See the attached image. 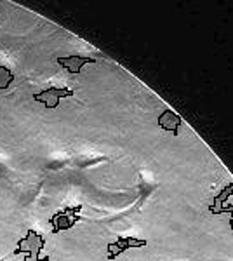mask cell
Instances as JSON below:
<instances>
[{
    "instance_id": "6da1fadb",
    "label": "cell",
    "mask_w": 233,
    "mask_h": 261,
    "mask_svg": "<svg viewBox=\"0 0 233 261\" xmlns=\"http://www.w3.org/2000/svg\"><path fill=\"white\" fill-rule=\"evenodd\" d=\"M46 247V239L38 235L35 230H28L23 239L18 240V247L14 249V256L25 254V261H49V256L40 259V252Z\"/></svg>"
},
{
    "instance_id": "7a4b0ae2",
    "label": "cell",
    "mask_w": 233,
    "mask_h": 261,
    "mask_svg": "<svg viewBox=\"0 0 233 261\" xmlns=\"http://www.w3.org/2000/svg\"><path fill=\"white\" fill-rule=\"evenodd\" d=\"M70 96H73V91H71V89H66V87H63V89L51 87V89H46L42 92L33 94V99L37 103H42L46 108H56L59 104V99L70 98Z\"/></svg>"
},
{
    "instance_id": "3957f363",
    "label": "cell",
    "mask_w": 233,
    "mask_h": 261,
    "mask_svg": "<svg viewBox=\"0 0 233 261\" xmlns=\"http://www.w3.org/2000/svg\"><path fill=\"white\" fill-rule=\"evenodd\" d=\"M82 207H73V209H65L61 212H56L54 216L51 218V223H52V232H63V230H68L71 228L75 223L80 219V216H75L77 212L80 211Z\"/></svg>"
},
{
    "instance_id": "277c9868",
    "label": "cell",
    "mask_w": 233,
    "mask_h": 261,
    "mask_svg": "<svg viewBox=\"0 0 233 261\" xmlns=\"http://www.w3.org/2000/svg\"><path fill=\"white\" fill-rule=\"evenodd\" d=\"M58 63L63 68H66L70 73L79 75L80 71H82L84 65H87V63H94V59L84 58V56H66V58H58Z\"/></svg>"
},
{
    "instance_id": "5b68a950",
    "label": "cell",
    "mask_w": 233,
    "mask_h": 261,
    "mask_svg": "<svg viewBox=\"0 0 233 261\" xmlns=\"http://www.w3.org/2000/svg\"><path fill=\"white\" fill-rule=\"evenodd\" d=\"M144 240H136V239H131V237H127V239H119L115 244H110V254H108V259H113L115 256H119V254H122L126 249H129V247H141L144 246Z\"/></svg>"
},
{
    "instance_id": "8992f818",
    "label": "cell",
    "mask_w": 233,
    "mask_h": 261,
    "mask_svg": "<svg viewBox=\"0 0 233 261\" xmlns=\"http://www.w3.org/2000/svg\"><path fill=\"white\" fill-rule=\"evenodd\" d=\"M14 73L11 71V68H7L6 65H0V91H6L13 86L14 82Z\"/></svg>"
}]
</instances>
